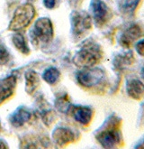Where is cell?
Listing matches in <instances>:
<instances>
[{
    "instance_id": "6da1fadb",
    "label": "cell",
    "mask_w": 144,
    "mask_h": 149,
    "mask_svg": "<svg viewBox=\"0 0 144 149\" xmlns=\"http://www.w3.org/2000/svg\"><path fill=\"white\" fill-rule=\"evenodd\" d=\"M122 122L121 118L112 114L96 132V140L104 148H116L123 146Z\"/></svg>"
},
{
    "instance_id": "7a4b0ae2",
    "label": "cell",
    "mask_w": 144,
    "mask_h": 149,
    "mask_svg": "<svg viewBox=\"0 0 144 149\" xmlns=\"http://www.w3.org/2000/svg\"><path fill=\"white\" fill-rule=\"evenodd\" d=\"M102 47L93 41H88L84 43V45L77 52L73 58L74 63L82 68L93 67L103 59Z\"/></svg>"
},
{
    "instance_id": "3957f363",
    "label": "cell",
    "mask_w": 144,
    "mask_h": 149,
    "mask_svg": "<svg viewBox=\"0 0 144 149\" xmlns=\"http://www.w3.org/2000/svg\"><path fill=\"white\" fill-rule=\"evenodd\" d=\"M105 72L101 68H85L77 74L78 82L86 89H99L105 84Z\"/></svg>"
},
{
    "instance_id": "277c9868",
    "label": "cell",
    "mask_w": 144,
    "mask_h": 149,
    "mask_svg": "<svg viewBox=\"0 0 144 149\" xmlns=\"http://www.w3.org/2000/svg\"><path fill=\"white\" fill-rule=\"evenodd\" d=\"M92 28V18L86 11H74L71 14V31L75 39H80Z\"/></svg>"
},
{
    "instance_id": "5b68a950",
    "label": "cell",
    "mask_w": 144,
    "mask_h": 149,
    "mask_svg": "<svg viewBox=\"0 0 144 149\" xmlns=\"http://www.w3.org/2000/svg\"><path fill=\"white\" fill-rule=\"evenodd\" d=\"M35 15V9L31 4L22 5L15 10L12 21L9 24L11 31L21 30L28 26Z\"/></svg>"
},
{
    "instance_id": "8992f818",
    "label": "cell",
    "mask_w": 144,
    "mask_h": 149,
    "mask_svg": "<svg viewBox=\"0 0 144 149\" xmlns=\"http://www.w3.org/2000/svg\"><path fill=\"white\" fill-rule=\"evenodd\" d=\"M33 40L41 42H49L53 38V26L51 21L46 17L38 19L35 22L32 31Z\"/></svg>"
},
{
    "instance_id": "52a82bcc",
    "label": "cell",
    "mask_w": 144,
    "mask_h": 149,
    "mask_svg": "<svg viewBox=\"0 0 144 149\" xmlns=\"http://www.w3.org/2000/svg\"><path fill=\"white\" fill-rule=\"evenodd\" d=\"M90 9L95 24L99 27L106 24L112 17L111 10L102 0H92L90 4Z\"/></svg>"
},
{
    "instance_id": "ba28073f",
    "label": "cell",
    "mask_w": 144,
    "mask_h": 149,
    "mask_svg": "<svg viewBox=\"0 0 144 149\" xmlns=\"http://www.w3.org/2000/svg\"><path fill=\"white\" fill-rule=\"evenodd\" d=\"M144 32L141 26L138 24H131L125 27L119 37V43L123 48L129 49L132 43L143 36Z\"/></svg>"
},
{
    "instance_id": "9c48e42d",
    "label": "cell",
    "mask_w": 144,
    "mask_h": 149,
    "mask_svg": "<svg viewBox=\"0 0 144 149\" xmlns=\"http://www.w3.org/2000/svg\"><path fill=\"white\" fill-rule=\"evenodd\" d=\"M16 86V77L15 75L7 76L0 80V105L14 94Z\"/></svg>"
},
{
    "instance_id": "30bf717a",
    "label": "cell",
    "mask_w": 144,
    "mask_h": 149,
    "mask_svg": "<svg viewBox=\"0 0 144 149\" xmlns=\"http://www.w3.org/2000/svg\"><path fill=\"white\" fill-rule=\"evenodd\" d=\"M126 91L132 100H141L144 97V83L139 79L131 78L126 82Z\"/></svg>"
},
{
    "instance_id": "8fae6325",
    "label": "cell",
    "mask_w": 144,
    "mask_h": 149,
    "mask_svg": "<svg viewBox=\"0 0 144 149\" xmlns=\"http://www.w3.org/2000/svg\"><path fill=\"white\" fill-rule=\"evenodd\" d=\"M74 119L83 126H88L93 118V109L86 106H75L71 109Z\"/></svg>"
},
{
    "instance_id": "7c38bea8",
    "label": "cell",
    "mask_w": 144,
    "mask_h": 149,
    "mask_svg": "<svg viewBox=\"0 0 144 149\" xmlns=\"http://www.w3.org/2000/svg\"><path fill=\"white\" fill-rule=\"evenodd\" d=\"M52 137L54 142L59 146H64L75 140V134L69 128L57 127L53 131Z\"/></svg>"
},
{
    "instance_id": "4fadbf2b",
    "label": "cell",
    "mask_w": 144,
    "mask_h": 149,
    "mask_svg": "<svg viewBox=\"0 0 144 149\" xmlns=\"http://www.w3.org/2000/svg\"><path fill=\"white\" fill-rule=\"evenodd\" d=\"M31 116V112L28 109L24 107H20L11 115L10 122L14 127H20L30 120Z\"/></svg>"
},
{
    "instance_id": "5bb4252c",
    "label": "cell",
    "mask_w": 144,
    "mask_h": 149,
    "mask_svg": "<svg viewBox=\"0 0 144 149\" xmlns=\"http://www.w3.org/2000/svg\"><path fill=\"white\" fill-rule=\"evenodd\" d=\"M141 0H119L118 6L120 12L127 17L134 15Z\"/></svg>"
},
{
    "instance_id": "9a60e30c",
    "label": "cell",
    "mask_w": 144,
    "mask_h": 149,
    "mask_svg": "<svg viewBox=\"0 0 144 149\" xmlns=\"http://www.w3.org/2000/svg\"><path fill=\"white\" fill-rule=\"evenodd\" d=\"M133 62H134V56L132 52L130 51V52H124V54H118L117 56H115L114 64V68L116 71L122 72V71H123L125 67L132 65Z\"/></svg>"
},
{
    "instance_id": "2e32d148",
    "label": "cell",
    "mask_w": 144,
    "mask_h": 149,
    "mask_svg": "<svg viewBox=\"0 0 144 149\" xmlns=\"http://www.w3.org/2000/svg\"><path fill=\"white\" fill-rule=\"evenodd\" d=\"M40 77L34 71H29L25 74V90L28 94H33L40 86Z\"/></svg>"
},
{
    "instance_id": "e0dca14e",
    "label": "cell",
    "mask_w": 144,
    "mask_h": 149,
    "mask_svg": "<svg viewBox=\"0 0 144 149\" xmlns=\"http://www.w3.org/2000/svg\"><path fill=\"white\" fill-rule=\"evenodd\" d=\"M13 43L15 48L24 54H28L30 52L29 47L22 33H15L13 36Z\"/></svg>"
},
{
    "instance_id": "ac0fdd59",
    "label": "cell",
    "mask_w": 144,
    "mask_h": 149,
    "mask_svg": "<svg viewBox=\"0 0 144 149\" xmlns=\"http://www.w3.org/2000/svg\"><path fill=\"white\" fill-rule=\"evenodd\" d=\"M60 73L59 70L54 67H51L45 70V72L42 74V78L44 79V81L50 84H55L60 80Z\"/></svg>"
},
{
    "instance_id": "d6986e66",
    "label": "cell",
    "mask_w": 144,
    "mask_h": 149,
    "mask_svg": "<svg viewBox=\"0 0 144 149\" xmlns=\"http://www.w3.org/2000/svg\"><path fill=\"white\" fill-rule=\"evenodd\" d=\"M56 107L57 109L61 111V112H68L69 110H70V105L68 100V97L66 96L65 98H60L58 99V100L56 101Z\"/></svg>"
},
{
    "instance_id": "ffe728a7",
    "label": "cell",
    "mask_w": 144,
    "mask_h": 149,
    "mask_svg": "<svg viewBox=\"0 0 144 149\" xmlns=\"http://www.w3.org/2000/svg\"><path fill=\"white\" fill-rule=\"evenodd\" d=\"M9 59H10V54L7 52L6 46H4L2 43H0V65L6 64Z\"/></svg>"
},
{
    "instance_id": "44dd1931",
    "label": "cell",
    "mask_w": 144,
    "mask_h": 149,
    "mask_svg": "<svg viewBox=\"0 0 144 149\" xmlns=\"http://www.w3.org/2000/svg\"><path fill=\"white\" fill-rule=\"evenodd\" d=\"M135 48H136V52L137 54L141 56V57H144V39L139 41L136 45H135Z\"/></svg>"
},
{
    "instance_id": "7402d4cb",
    "label": "cell",
    "mask_w": 144,
    "mask_h": 149,
    "mask_svg": "<svg viewBox=\"0 0 144 149\" xmlns=\"http://www.w3.org/2000/svg\"><path fill=\"white\" fill-rule=\"evenodd\" d=\"M55 2H56V0H43L45 7L49 8V9H51V8L55 6Z\"/></svg>"
},
{
    "instance_id": "603a6c76",
    "label": "cell",
    "mask_w": 144,
    "mask_h": 149,
    "mask_svg": "<svg viewBox=\"0 0 144 149\" xmlns=\"http://www.w3.org/2000/svg\"><path fill=\"white\" fill-rule=\"evenodd\" d=\"M135 148H144V138H142L141 141H139L138 144H136V146H135Z\"/></svg>"
},
{
    "instance_id": "cb8c5ba5",
    "label": "cell",
    "mask_w": 144,
    "mask_h": 149,
    "mask_svg": "<svg viewBox=\"0 0 144 149\" xmlns=\"http://www.w3.org/2000/svg\"><path fill=\"white\" fill-rule=\"evenodd\" d=\"M69 3H70L72 6H76L78 5V3L80 2V0H69Z\"/></svg>"
},
{
    "instance_id": "d4e9b609",
    "label": "cell",
    "mask_w": 144,
    "mask_h": 149,
    "mask_svg": "<svg viewBox=\"0 0 144 149\" xmlns=\"http://www.w3.org/2000/svg\"><path fill=\"white\" fill-rule=\"evenodd\" d=\"M8 146L5 144V142H3V141H1L0 140V148H7Z\"/></svg>"
},
{
    "instance_id": "484cf974",
    "label": "cell",
    "mask_w": 144,
    "mask_h": 149,
    "mask_svg": "<svg viewBox=\"0 0 144 149\" xmlns=\"http://www.w3.org/2000/svg\"><path fill=\"white\" fill-rule=\"evenodd\" d=\"M141 77H142V79H143V80H144V68H142V69H141Z\"/></svg>"
}]
</instances>
